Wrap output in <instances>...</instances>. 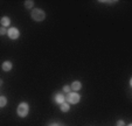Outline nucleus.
Masks as SVG:
<instances>
[{"label":"nucleus","mask_w":132,"mask_h":126,"mask_svg":"<svg viewBox=\"0 0 132 126\" xmlns=\"http://www.w3.org/2000/svg\"><path fill=\"white\" fill-rule=\"evenodd\" d=\"M30 15H32V19L34 21H36V22H41V21H43L46 19V13L40 8H34Z\"/></svg>","instance_id":"1"},{"label":"nucleus","mask_w":132,"mask_h":126,"mask_svg":"<svg viewBox=\"0 0 132 126\" xmlns=\"http://www.w3.org/2000/svg\"><path fill=\"white\" fill-rule=\"evenodd\" d=\"M28 112H29V105H28L26 102L19 104V106H18V109H16L18 116L21 117V118H25V117L28 114Z\"/></svg>","instance_id":"2"},{"label":"nucleus","mask_w":132,"mask_h":126,"mask_svg":"<svg viewBox=\"0 0 132 126\" xmlns=\"http://www.w3.org/2000/svg\"><path fill=\"white\" fill-rule=\"evenodd\" d=\"M65 99H67V102L69 104H77L81 100V96L77 92H69L67 95V98Z\"/></svg>","instance_id":"3"},{"label":"nucleus","mask_w":132,"mask_h":126,"mask_svg":"<svg viewBox=\"0 0 132 126\" xmlns=\"http://www.w3.org/2000/svg\"><path fill=\"white\" fill-rule=\"evenodd\" d=\"M7 35L11 40H16L18 37L20 36V32H19V29L16 27H11L7 30Z\"/></svg>","instance_id":"4"},{"label":"nucleus","mask_w":132,"mask_h":126,"mask_svg":"<svg viewBox=\"0 0 132 126\" xmlns=\"http://www.w3.org/2000/svg\"><path fill=\"white\" fill-rule=\"evenodd\" d=\"M1 68H3L4 71H11L13 68V64H12V62L10 61H5L3 63V65H1Z\"/></svg>","instance_id":"5"},{"label":"nucleus","mask_w":132,"mask_h":126,"mask_svg":"<svg viewBox=\"0 0 132 126\" xmlns=\"http://www.w3.org/2000/svg\"><path fill=\"white\" fill-rule=\"evenodd\" d=\"M81 88H82V83L78 81H75V82H72L70 89L74 90V92H76V91H78V90H81Z\"/></svg>","instance_id":"6"},{"label":"nucleus","mask_w":132,"mask_h":126,"mask_svg":"<svg viewBox=\"0 0 132 126\" xmlns=\"http://www.w3.org/2000/svg\"><path fill=\"white\" fill-rule=\"evenodd\" d=\"M55 102H56L57 104H60V105H61L62 103H64V102H65V97L63 96L62 94H57L56 96H55Z\"/></svg>","instance_id":"7"},{"label":"nucleus","mask_w":132,"mask_h":126,"mask_svg":"<svg viewBox=\"0 0 132 126\" xmlns=\"http://www.w3.org/2000/svg\"><path fill=\"white\" fill-rule=\"evenodd\" d=\"M0 23H1V26H3V27H7V26L11 23L10 18H8V16H3L1 19H0Z\"/></svg>","instance_id":"8"},{"label":"nucleus","mask_w":132,"mask_h":126,"mask_svg":"<svg viewBox=\"0 0 132 126\" xmlns=\"http://www.w3.org/2000/svg\"><path fill=\"white\" fill-rule=\"evenodd\" d=\"M60 109H61V111H62V112H68L70 110V106H69V104H68L67 102H64V103L61 104Z\"/></svg>","instance_id":"9"},{"label":"nucleus","mask_w":132,"mask_h":126,"mask_svg":"<svg viewBox=\"0 0 132 126\" xmlns=\"http://www.w3.org/2000/svg\"><path fill=\"white\" fill-rule=\"evenodd\" d=\"M6 104H7V98L5 96H0V107L6 106Z\"/></svg>","instance_id":"10"},{"label":"nucleus","mask_w":132,"mask_h":126,"mask_svg":"<svg viewBox=\"0 0 132 126\" xmlns=\"http://www.w3.org/2000/svg\"><path fill=\"white\" fill-rule=\"evenodd\" d=\"M33 6H34V1H32V0H27V1H25V7L26 8H32Z\"/></svg>","instance_id":"11"},{"label":"nucleus","mask_w":132,"mask_h":126,"mask_svg":"<svg viewBox=\"0 0 132 126\" xmlns=\"http://www.w3.org/2000/svg\"><path fill=\"white\" fill-rule=\"evenodd\" d=\"M5 34H7V30H6V28L5 27H0V35H5Z\"/></svg>","instance_id":"12"},{"label":"nucleus","mask_w":132,"mask_h":126,"mask_svg":"<svg viewBox=\"0 0 132 126\" xmlns=\"http://www.w3.org/2000/svg\"><path fill=\"white\" fill-rule=\"evenodd\" d=\"M70 90H71V89H70V87H68V85H64V87H63V91L67 92V94H69Z\"/></svg>","instance_id":"13"},{"label":"nucleus","mask_w":132,"mask_h":126,"mask_svg":"<svg viewBox=\"0 0 132 126\" xmlns=\"http://www.w3.org/2000/svg\"><path fill=\"white\" fill-rule=\"evenodd\" d=\"M117 126H125L124 120H118L117 121Z\"/></svg>","instance_id":"14"},{"label":"nucleus","mask_w":132,"mask_h":126,"mask_svg":"<svg viewBox=\"0 0 132 126\" xmlns=\"http://www.w3.org/2000/svg\"><path fill=\"white\" fill-rule=\"evenodd\" d=\"M49 126H60V125H59V124H56V123H54V124H50Z\"/></svg>","instance_id":"15"},{"label":"nucleus","mask_w":132,"mask_h":126,"mask_svg":"<svg viewBox=\"0 0 132 126\" xmlns=\"http://www.w3.org/2000/svg\"><path fill=\"white\" fill-rule=\"evenodd\" d=\"M1 84H3V81H1V79H0V85H1Z\"/></svg>","instance_id":"16"},{"label":"nucleus","mask_w":132,"mask_h":126,"mask_svg":"<svg viewBox=\"0 0 132 126\" xmlns=\"http://www.w3.org/2000/svg\"><path fill=\"white\" fill-rule=\"evenodd\" d=\"M127 126H132V124H130V125H127Z\"/></svg>","instance_id":"17"}]
</instances>
